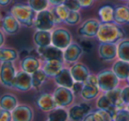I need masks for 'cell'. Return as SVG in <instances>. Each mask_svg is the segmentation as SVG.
<instances>
[{"label":"cell","mask_w":129,"mask_h":121,"mask_svg":"<svg viewBox=\"0 0 129 121\" xmlns=\"http://www.w3.org/2000/svg\"><path fill=\"white\" fill-rule=\"evenodd\" d=\"M10 13L20 23L21 25L32 27L34 26L37 12L33 10L28 4L17 3L11 7Z\"/></svg>","instance_id":"1"},{"label":"cell","mask_w":129,"mask_h":121,"mask_svg":"<svg viewBox=\"0 0 129 121\" xmlns=\"http://www.w3.org/2000/svg\"><path fill=\"white\" fill-rule=\"evenodd\" d=\"M125 33L117 24L104 23L98 32V38L101 43H115L124 37Z\"/></svg>","instance_id":"2"},{"label":"cell","mask_w":129,"mask_h":121,"mask_svg":"<svg viewBox=\"0 0 129 121\" xmlns=\"http://www.w3.org/2000/svg\"><path fill=\"white\" fill-rule=\"evenodd\" d=\"M119 84V78L112 71L105 70L98 75L99 88L103 92H108L117 88Z\"/></svg>","instance_id":"3"},{"label":"cell","mask_w":129,"mask_h":121,"mask_svg":"<svg viewBox=\"0 0 129 121\" xmlns=\"http://www.w3.org/2000/svg\"><path fill=\"white\" fill-rule=\"evenodd\" d=\"M54 20L51 10H45L37 12L34 19V26L37 30H51L54 28Z\"/></svg>","instance_id":"4"},{"label":"cell","mask_w":129,"mask_h":121,"mask_svg":"<svg viewBox=\"0 0 129 121\" xmlns=\"http://www.w3.org/2000/svg\"><path fill=\"white\" fill-rule=\"evenodd\" d=\"M16 74L13 62H3L0 66V83L5 87L12 88Z\"/></svg>","instance_id":"5"},{"label":"cell","mask_w":129,"mask_h":121,"mask_svg":"<svg viewBox=\"0 0 129 121\" xmlns=\"http://www.w3.org/2000/svg\"><path fill=\"white\" fill-rule=\"evenodd\" d=\"M53 96L58 107H66L72 104L74 100V93L70 88L59 86L54 90Z\"/></svg>","instance_id":"6"},{"label":"cell","mask_w":129,"mask_h":121,"mask_svg":"<svg viewBox=\"0 0 129 121\" xmlns=\"http://www.w3.org/2000/svg\"><path fill=\"white\" fill-rule=\"evenodd\" d=\"M71 44V35L62 28L55 29L52 32V44L59 49H66Z\"/></svg>","instance_id":"7"},{"label":"cell","mask_w":129,"mask_h":121,"mask_svg":"<svg viewBox=\"0 0 129 121\" xmlns=\"http://www.w3.org/2000/svg\"><path fill=\"white\" fill-rule=\"evenodd\" d=\"M37 52L39 57L44 61L48 60H57L63 61V52L61 49L55 47L53 44L44 47H37Z\"/></svg>","instance_id":"8"},{"label":"cell","mask_w":129,"mask_h":121,"mask_svg":"<svg viewBox=\"0 0 129 121\" xmlns=\"http://www.w3.org/2000/svg\"><path fill=\"white\" fill-rule=\"evenodd\" d=\"M1 30L8 35H15L20 30L21 24L11 13L5 15L0 20Z\"/></svg>","instance_id":"9"},{"label":"cell","mask_w":129,"mask_h":121,"mask_svg":"<svg viewBox=\"0 0 129 121\" xmlns=\"http://www.w3.org/2000/svg\"><path fill=\"white\" fill-rule=\"evenodd\" d=\"M33 87L32 75L24 71H19L14 78L12 88L22 92H27Z\"/></svg>","instance_id":"10"},{"label":"cell","mask_w":129,"mask_h":121,"mask_svg":"<svg viewBox=\"0 0 129 121\" xmlns=\"http://www.w3.org/2000/svg\"><path fill=\"white\" fill-rule=\"evenodd\" d=\"M12 115V121H32L34 117L33 110L26 104H18Z\"/></svg>","instance_id":"11"},{"label":"cell","mask_w":129,"mask_h":121,"mask_svg":"<svg viewBox=\"0 0 129 121\" xmlns=\"http://www.w3.org/2000/svg\"><path fill=\"white\" fill-rule=\"evenodd\" d=\"M36 104L40 110L43 112H51L57 106L54 98L50 93H42L36 98Z\"/></svg>","instance_id":"12"},{"label":"cell","mask_w":129,"mask_h":121,"mask_svg":"<svg viewBox=\"0 0 129 121\" xmlns=\"http://www.w3.org/2000/svg\"><path fill=\"white\" fill-rule=\"evenodd\" d=\"M90 112L89 104L82 103L80 104L73 106L69 111V118L71 121H82L87 114Z\"/></svg>","instance_id":"13"},{"label":"cell","mask_w":129,"mask_h":121,"mask_svg":"<svg viewBox=\"0 0 129 121\" xmlns=\"http://www.w3.org/2000/svg\"><path fill=\"white\" fill-rule=\"evenodd\" d=\"M100 23L96 19H90L84 22L78 29V34L84 37H94L97 36Z\"/></svg>","instance_id":"14"},{"label":"cell","mask_w":129,"mask_h":121,"mask_svg":"<svg viewBox=\"0 0 129 121\" xmlns=\"http://www.w3.org/2000/svg\"><path fill=\"white\" fill-rule=\"evenodd\" d=\"M99 55L104 60H112L118 56V47L114 43H101L99 47Z\"/></svg>","instance_id":"15"},{"label":"cell","mask_w":129,"mask_h":121,"mask_svg":"<svg viewBox=\"0 0 129 121\" xmlns=\"http://www.w3.org/2000/svg\"><path fill=\"white\" fill-rule=\"evenodd\" d=\"M54 78L56 84L59 86H62V87L71 89L74 83H75V80L70 73V70L67 69V68H62Z\"/></svg>","instance_id":"16"},{"label":"cell","mask_w":129,"mask_h":121,"mask_svg":"<svg viewBox=\"0 0 129 121\" xmlns=\"http://www.w3.org/2000/svg\"><path fill=\"white\" fill-rule=\"evenodd\" d=\"M70 73L76 82L83 83L90 75L89 70L84 64L77 63L70 67Z\"/></svg>","instance_id":"17"},{"label":"cell","mask_w":129,"mask_h":121,"mask_svg":"<svg viewBox=\"0 0 129 121\" xmlns=\"http://www.w3.org/2000/svg\"><path fill=\"white\" fill-rule=\"evenodd\" d=\"M20 66L22 71L33 74L34 72L40 69L41 67V63L40 60L37 58V57H34L33 55H29L25 58L21 59Z\"/></svg>","instance_id":"18"},{"label":"cell","mask_w":129,"mask_h":121,"mask_svg":"<svg viewBox=\"0 0 129 121\" xmlns=\"http://www.w3.org/2000/svg\"><path fill=\"white\" fill-rule=\"evenodd\" d=\"M83 52V49L77 44H70L63 52V60L68 63H74L77 60Z\"/></svg>","instance_id":"19"},{"label":"cell","mask_w":129,"mask_h":121,"mask_svg":"<svg viewBox=\"0 0 129 121\" xmlns=\"http://www.w3.org/2000/svg\"><path fill=\"white\" fill-rule=\"evenodd\" d=\"M33 38L37 47L50 46L52 44V32L49 30H36Z\"/></svg>","instance_id":"20"},{"label":"cell","mask_w":129,"mask_h":121,"mask_svg":"<svg viewBox=\"0 0 129 121\" xmlns=\"http://www.w3.org/2000/svg\"><path fill=\"white\" fill-rule=\"evenodd\" d=\"M62 68V61L57 59L45 61L42 66V70L46 72L48 77H54Z\"/></svg>","instance_id":"21"},{"label":"cell","mask_w":129,"mask_h":121,"mask_svg":"<svg viewBox=\"0 0 129 121\" xmlns=\"http://www.w3.org/2000/svg\"><path fill=\"white\" fill-rule=\"evenodd\" d=\"M112 72L116 74L119 79H126L129 76V62L118 60L112 66Z\"/></svg>","instance_id":"22"},{"label":"cell","mask_w":129,"mask_h":121,"mask_svg":"<svg viewBox=\"0 0 129 121\" xmlns=\"http://www.w3.org/2000/svg\"><path fill=\"white\" fill-rule=\"evenodd\" d=\"M51 12L53 13L54 23L56 24H60L61 22H65V20L68 18L69 13H70V10L63 4H61L55 5L51 10Z\"/></svg>","instance_id":"23"},{"label":"cell","mask_w":129,"mask_h":121,"mask_svg":"<svg viewBox=\"0 0 129 121\" xmlns=\"http://www.w3.org/2000/svg\"><path fill=\"white\" fill-rule=\"evenodd\" d=\"M113 20L119 24L129 23V8L125 5H119L114 9Z\"/></svg>","instance_id":"24"},{"label":"cell","mask_w":129,"mask_h":121,"mask_svg":"<svg viewBox=\"0 0 129 121\" xmlns=\"http://www.w3.org/2000/svg\"><path fill=\"white\" fill-rule=\"evenodd\" d=\"M97 107L98 109L101 110H105V111H108L112 116L114 117V115L116 114L118 109L110 101V99L108 98L105 94L102 95L101 97H99L97 100Z\"/></svg>","instance_id":"25"},{"label":"cell","mask_w":129,"mask_h":121,"mask_svg":"<svg viewBox=\"0 0 129 121\" xmlns=\"http://www.w3.org/2000/svg\"><path fill=\"white\" fill-rule=\"evenodd\" d=\"M18 106L17 98L12 94H4L0 98V108L12 112Z\"/></svg>","instance_id":"26"},{"label":"cell","mask_w":129,"mask_h":121,"mask_svg":"<svg viewBox=\"0 0 129 121\" xmlns=\"http://www.w3.org/2000/svg\"><path fill=\"white\" fill-rule=\"evenodd\" d=\"M105 96L110 99V101L118 108V109H122L125 106V103L121 97V90L115 88L111 91L105 92Z\"/></svg>","instance_id":"27"},{"label":"cell","mask_w":129,"mask_h":121,"mask_svg":"<svg viewBox=\"0 0 129 121\" xmlns=\"http://www.w3.org/2000/svg\"><path fill=\"white\" fill-rule=\"evenodd\" d=\"M99 92V88L98 86L90 84H84L83 83V87L81 92V96L85 100H91L98 96Z\"/></svg>","instance_id":"28"},{"label":"cell","mask_w":129,"mask_h":121,"mask_svg":"<svg viewBox=\"0 0 129 121\" xmlns=\"http://www.w3.org/2000/svg\"><path fill=\"white\" fill-rule=\"evenodd\" d=\"M19 58L18 52L15 49L1 47L0 48V62H14Z\"/></svg>","instance_id":"29"},{"label":"cell","mask_w":129,"mask_h":121,"mask_svg":"<svg viewBox=\"0 0 129 121\" xmlns=\"http://www.w3.org/2000/svg\"><path fill=\"white\" fill-rule=\"evenodd\" d=\"M69 118V112L62 107H56L49 112L47 121H67Z\"/></svg>","instance_id":"30"},{"label":"cell","mask_w":129,"mask_h":121,"mask_svg":"<svg viewBox=\"0 0 129 121\" xmlns=\"http://www.w3.org/2000/svg\"><path fill=\"white\" fill-rule=\"evenodd\" d=\"M99 15L103 23H111L113 20L114 8L112 5H104L99 9Z\"/></svg>","instance_id":"31"},{"label":"cell","mask_w":129,"mask_h":121,"mask_svg":"<svg viewBox=\"0 0 129 121\" xmlns=\"http://www.w3.org/2000/svg\"><path fill=\"white\" fill-rule=\"evenodd\" d=\"M32 75V84L33 87L37 89L39 88L43 83L46 81L47 78H48V75L46 74L44 71L42 70V68H40L39 70H37L36 72H34Z\"/></svg>","instance_id":"32"},{"label":"cell","mask_w":129,"mask_h":121,"mask_svg":"<svg viewBox=\"0 0 129 121\" xmlns=\"http://www.w3.org/2000/svg\"><path fill=\"white\" fill-rule=\"evenodd\" d=\"M118 57L121 60L129 62V40L121 41L118 46Z\"/></svg>","instance_id":"33"},{"label":"cell","mask_w":129,"mask_h":121,"mask_svg":"<svg viewBox=\"0 0 129 121\" xmlns=\"http://www.w3.org/2000/svg\"><path fill=\"white\" fill-rule=\"evenodd\" d=\"M27 4L36 12L48 10L49 6L48 0H27Z\"/></svg>","instance_id":"34"},{"label":"cell","mask_w":129,"mask_h":121,"mask_svg":"<svg viewBox=\"0 0 129 121\" xmlns=\"http://www.w3.org/2000/svg\"><path fill=\"white\" fill-rule=\"evenodd\" d=\"M114 121H129V111L127 109H119L113 117Z\"/></svg>","instance_id":"35"},{"label":"cell","mask_w":129,"mask_h":121,"mask_svg":"<svg viewBox=\"0 0 129 121\" xmlns=\"http://www.w3.org/2000/svg\"><path fill=\"white\" fill-rule=\"evenodd\" d=\"M80 20V15L77 12H74V10H70L69 13L68 18L65 20V23L70 25H75L77 24Z\"/></svg>","instance_id":"36"},{"label":"cell","mask_w":129,"mask_h":121,"mask_svg":"<svg viewBox=\"0 0 129 121\" xmlns=\"http://www.w3.org/2000/svg\"><path fill=\"white\" fill-rule=\"evenodd\" d=\"M63 4L70 10H74V12H77L81 7L77 0H65Z\"/></svg>","instance_id":"37"},{"label":"cell","mask_w":129,"mask_h":121,"mask_svg":"<svg viewBox=\"0 0 129 121\" xmlns=\"http://www.w3.org/2000/svg\"><path fill=\"white\" fill-rule=\"evenodd\" d=\"M97 112L99 114V116L101 117V120H102V121H114L113 120V116H112V115L108 111L98 109Z\"/></svg>","instance_id":"38"},{"label":"cell","mask_w":129,"mask_h":121,"mask_svg":"<svg viewBox=\"0 0 129 121\" xmlns=\"http://www.w3.org/2000/svg\"><path fill=\"white\" fill-rule=\"evenodd\" d=\"M0 121H12V112L0 108Z\"/></svg>","instance_id":"39"},{"label":"cell","mask_w":129,"mask_h":121,"mask_svg":"<svg viewBox=\"0 0 129 121\" xmlns=\"http://www.w3.org/2000/svg\"><path fill=\"white\" fill-rule=\"evenodd\" d=\"M121 97L126 104H129V86L124 87L121 90Z\"/></svg>","instance_id":"40"},{"label":"cell","mask_w":129,"mask_h":121,"mask_svg":"<svg viewBox=\"0 0 129 121\" xmlns=\"http://www.w3.org/2000/svg\"><path fill=\"white\" fill-rule=\"evenodd\" d=\"M83 83L82 82H76L74 83L73 86H72V92H73V93H75V94H81V92L82 90H83Z\"/></svg>","instance_id":"41"},{"label":"cell","mask_w":129,"mask_h":121,"mask_svg":"<svg viewBox=\"0 0 129 121\" xmlns=\"http://www.w3.org/2000/svg\"><path fill=\"white\" fill-rule=\"evenodd\" d=\"M80 46L83 49V50L84 52H90V50L92 49V44L90 42V41H87V40H83L80 44Z\"/></svg>","instance_id":"42"},{"label":"cell","mask_w":129,"mask_h":121,"mask_svg":"<svg viewBox=\"0 0 129 121\" xmlns=\"http://www.w3.org/2000/svg\"><path fill=\"white\" fill-rule=\"evenodd\" d=\"M84 84H94V86H98V76L95 75H89V77L87 78V79L84 81Z\"/></svg>","instance_id":"43"},{"label":"cell","mask_w":129,"mask_h":121,"mask_svg":"<svg viewBox=\"0 0 129 121\" xmlns=\"http://www.w3.org/2000/svg\"><path fill=\"white\" fill-rule=\"evenodd\" d=\"M79 2L81 7H90L93 3V0H77Z\"/></svg>","instance_id":"44"},{"label":"cell","mask_w":129,"mask_h":121,"mask_svg":"<svg viewBox=\"0 0 129 121\" xmlns=\"http://www.w3.org/2000/svg\"><path fill=\"white\" fill-rule=\"evenodd\" d=\"M82 121H97V120H96L95 118H94L93 112H90L89 114H87L86 116L83 118V120Z\"/></svg>","instance_id":"45"},{"label":"cell","mask_w":129,"mask_h":121,"mask_svg":"<svg viewBox=\"0 0 129 121\" xmlns=\"http://www.w3.org/2000/svg\"><path fill=\"white\" fill-rule=\"evenodd\" d=\"M5 32L0 29V48L3 47L4 44H5Z\"/></svg>","instance_id":"46"},{"label":"cell","mask_w":129,"mask_h":121,"mask_svg":"<svg viewBox=\"0 0 129 121\" xmlns=\"http://www.w3.org/2000/svg\"><path fill=\"white\" fill-rule=\"evenodd\" d=\"M30 55V52H28L27 50H23L20 52V53H19V58H20L21 59L25 58L26 57H27V56Z\"/></svg>","instance_id":"47"},{"label":"cell","mask_w":129,"mask_h":121,"mask_svg":"<svg viewBox=\"0 0 129 121\" xmlns=\"http://www.w3.org/2000/svg\"><path fill=\"white\" fill-rule=\"evenodd\" d=\"M49 1V4H51L53 5H58V4H61L64 3L65 0H48Z\"/></svg>","instance_id":"48"},{"label":"cell","mask_w":129,"mask_h":121,"mask_svg":"<svg viewBox=\"0 0 129 121\" xmlns=\"http://www.w3.org/2000/svg\"><path fill=\"white\" fill-rule=\"evenodd\" d=\"M11 2H12V0H0V6L2 7L8 6L11 4Z\"/></svg>","instance_id":"49"},{"label":"cell","mask_w":129,"mask_h":121,"mask_svg":"<svg viewBox=\"0 0 129 121\" xmlns=\"http://www.w3.org/2000/svg\"><path fill=\"white\" fill-rule=\"evenodd\" d=\"M126 109H127L128 111H129V104H127V107H126Z\"/></svg>","instance_id":"50"},{"label":"cell","mask_w":129,"mask_h":121,"mask_svg":"<svg viewBox=\"0 0 129 121\" xmlns=\"http://www.w3.org/2000/svg\"><path fill=\"white\" fill-rule=\"evenodd\" d=\"M126 79H127V82H128V84H129V76H128V78Z\"/></svg>","instance_id":"51"},{"label":"cell","mask_w":129,"mask_h":121,"mask_svg":"<svg viewBox=\"0 0 129 121\" xmlns=\"http://www.w3.org/2000/svg\"><path fill=\"white\" fill-rule=\"evenodd\" d=\"M127 7H128V8H129V2H128V6H127Z\"/></svg>","instance_id":"52"}]
</instances>
